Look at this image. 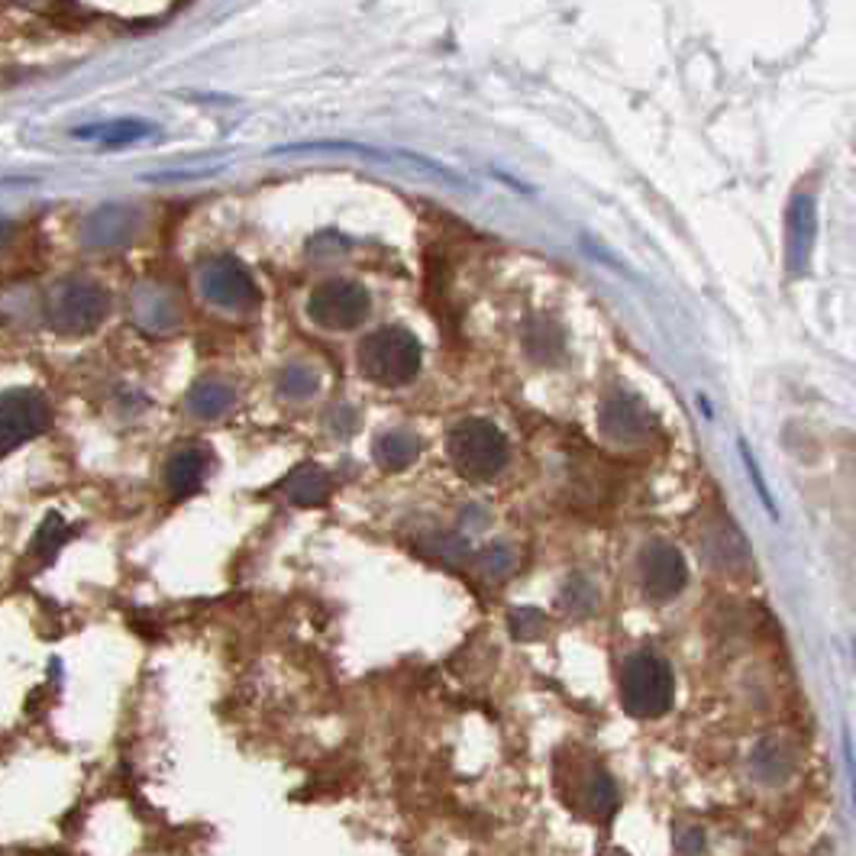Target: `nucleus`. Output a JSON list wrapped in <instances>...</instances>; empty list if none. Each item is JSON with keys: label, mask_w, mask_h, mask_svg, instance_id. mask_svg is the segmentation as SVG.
Here are the masks:
<instances>
[{"label": "nucleus", "mask_w": 856, "mask_h": 856, "mask_svg": "<svg viewBox=\"0 0 856 856\" xmlns=\"http://www.w3.org/2000/svg\"><path fill=\"white\" fill-rule=\"evenodd\" d=\"M359 368L365 378L385 388L411 385L421 372L424 350L414 333L401 327H382L359 343Z\"/></svg>", "instance_id": "obj_1"}, {"label": "nucleus", "mask_w": 856, "mask_h": 856, "mask_svg": "<svg viewBox=\"0 0 856 856\" xmlns=\"http://www.w3.org/2000/svg\"><path fill=\"white\" fill-rule=\"evenodd\" d=\"M449 462L472 482H489L504 472L511 459L507 436L485 418H466L446 436Z\"/></svg>", "instance_id": "obj_2"}, {"label": "nucleus", "mask_w": 856, "mask_h": 856, "mask_svg": "<svg viewBox=\"0 0 856 856\" xmlns=\"http://www.w3.org/2000/svg\"><path fill=\"white\" fill-rule=\"evenodd\" d=\"M676 679L662 656L656 653H634L621 669V702L634 717H662L672 708Z\"/></svg>", "instance_id": "obj_3"}, {"label": "nucleus", "mask_w": 856, "mask_h": 856, "mask_svg": "<svg viewBox=\"0 0 856 856\" xmlns=\"http://www.w3.org/2000/svg\"><path fill=\"white\" fill-rule=\"evenodd\" d=\"M52 424V408L36 388H10L0 395V453H10Z\"/></svg>", "instance_id": "obj_4"}, {"label": "nucleus", "mask_w": 856, "mask_h": 856, "mask_svg": "<svg viewBox=\"0 0 856 856\" xmlns=\"http://www.w3.org/2000/svg\"><path fill=\"white\" fill-rule=\"evenodd\" d=\"M637 570H641V585L646 598L659 601V605L679 598L689 585L685 556L669 540H649L641 550Z\"/></svg>", "instance_id": "obj_5"}, {"label": "nucleus", "mask_w": 856, "mask_h": 856, "mask_svg": "<svg viewBox=\"0 0 856 856\" xmlns=\"http://www.w3.org/2000/svg\"><path fill=\"white\" fill-rule=\"evenodd\" d=\"M307 314L324 330H356L368 317V291L356 282H327L310 294Z\"/></svg>", "instance_id": "obj_6"}, {"label": "nucleus", "mask_w": 856, "mask_h": 856, "mask_svg": "<svg viewBox=\"0 0 856 856\" xmlns=\"http://www.w3.org/2000/svg\"><path fill=\"white\" fill-rule=\"evenodd\" d=\"M598 430L608 443L637 446L653 433V411L631 391H608L598 404Z\"/></svg>", "instance_id": "obj_7"}, {"label": "nucleus", "mask_w": 856, "mask_h": 856, "mask_svg": "<svg viewBox=\"0 0 856 856\" xmlns=\"http://www.w3.org/2000/svg\"><path fill=\"white\" fill-rule=\"evenodd\" d=\"M107 314V294L97 285L74 282L56 294L49 304V324L59 333H91Z\"/></svg>", "instance_id": "obj_8"}, {"label": "nucleus", "mask_w": 856, "mask_h": 856, "mask_svg": "<svg viewBox=\"0 0 856 856\" xmlns=\"http://www.w3.org/2000/svg\"><path fill=\"white\" fill-rule=\"evenodd\" d=\"M814 236H818V204L814 195L798 191L788 201L785 211V269L791 279H801L811 266L814 253Z\"/></svg>", "instance_id": "obj_9"}, {"label": "nucleus", "mask_w": 856, "mask_h": 856, "mask_svg": "<svg viewBox=\"0 0 856 856\" xmlns=\"http://www.w3.org/2000/svg\"><path fill=\"white\" fill-rule=\"evenodd\" d=\"M201 291L223 307H253L259 301V291L246 269L233 259H214L201 272Z\"/></svg>", "instance_id": "obj_10"}, {"label": "nucleus", "mask_w": 856, "mask_h": 856, "mask_svg": "<svg viewBox=\"0 0 856 856\" xmlns=\"http://www.w3.org/2000/svg\"><path fill=\"white\" fill-rule=\"evenodd\" d=\"M702 556L708 560V566L717 572H743L750 570L753 556H750V543L747 537L734 527V520H717L705 533H702Z\"/></svg>", "instance_id": "obj_11"}, {"label": "nucleus", "mask_w": 856, "mask_h": 856, "mask_svg": "<svg viewBox=\"0 0 856 856\" xmlns=\"http://www.w3.org/2000/svg\"><path fill=\"white\" fill-rule=\"evenodd\" d=\"M282 492L291 504L297 507H320L324 501L330 499L333 492V479L324 466L317 462H301L297 469L288 472V479L282 482Z\"/></svg>", "instance_id": "obj_12"}, {"label": "nucleus", "mask_w": 856, "mask_h": 856, "mask_svg": "<svg viewBox=\"0 0 856 856\" xmlns=\"http://www.w3.org/2000/svg\"><path fill=\"white\" fill-rule=\"evenodd\" d=\"M204 476H208V456L195 446L178 449L165 466V485H168L172 499L178 501L198 495L204 485Z\"/></svg>", "instance_id": "obj_13"}, {"label": "nucleus", "mask_w": 856, "mask_h": 856, "mask_svg": "<svg viewBox=\"0 0 856 856\" xmlns=\"http://www.w3.org/2000/svg\"><path fill=\"white\" fill-rule=\"evenodd\" d=\"M750 770L763 785H783L795 773V757L785 740L770 734V737L757 740V747L750 753Z\"/></svg>", "instance_id": "obj_14"}, {"label": "nucleus", "mask_w": 856, "mask_h": 856, "mask_svg": "<svg viewBox=\"0 0 856 856\" xmlns=\"http://www.w3.org/2000/svg\"><path fill=\"white\" fill-rule=\"evenodd\" d=\"M524 350L527 356L540 365H553L566 356V333L550 320V317H530V324L524 327Z\"/></svg>", "instance_id": "obj_15"}, {"label": "nucleus", "mask_w": 856, "mask_h": 856, "mask_svg": "<svg viewBox=\"0 0 856 856\" xmlns=\"http://www.w3.org/2000/svg\"><path fill=\"white\" fill-rule=\"evenodd\" d=\"M372 456L375 462L385 469V472H404L408 466L418 462L421 456V439L411 433V430H388L375 439L372 446Z\"/></svg>", "instance_id": "obj_16"}, {"label": "nucleus", "mask_w": 856, "mask_h": 856, "mask_svg": "<svg viewBox=\"0 0 856 856\" xmlns=\"http://www.w3.org/2000/svg\"><path fill=\"white\" fill-rule=\"evenodd\" d=\"M188 411L191 418L198 421H216L223 418L230 408H233V388L226 382H216V378H208V382H198L191 391H188Z\"/></svg>", "instance_id": "obj_17"}, {"label": "nucleus", "mask_w": 856, "mask_h": 856, "mask_svg": "<svg viewBox=\"0 0 856 856\" xmlns=\"http://www.w3.org/2000/svg\"><path fill=\"white\" fill-rule=\"evenodd\" d=\"M133 230V214L124 211V208H104L97 214L87 220L84 226V236L87 243L94 246H114V243H124Z\"/></svg>", "instance_id": "obj_18"}, {"label": "nucleus", "mask_w": 856, "mask_h": 856, "mask_svg": "<svg viewBox=\"0 0 856 856\" xmlns=\"http://www.w3.org/2000/svg\"><path fill=\"white\" fill-rule=\"evenodd\" d=\"M72 527L62 520V514H46L43 517V524L36 527V533H33V540H30V556H36V560H43V563H52L56 556H59V550L72 540Z\"/></svg>", "instance_id": "obj_19"}, {"label": "nucleus", "mask_w": 856, "mask_h": 856, "mask_svg": "<svg viewBox=\"0 0 856 856\" xmlns=\"http://www.w3.org/2000/svg\"><path fill=\"white\" fill-rule=\"evenodd\" d=\"M560 605L575 618H588L598 608L595 582L588 575H582V572H572L570 578H566V585H563V591H560Z\"/></svg>", "instance_id": "obj_20"}, {"label": "nucleus", "mask_w": 856, "mask_h": 856, "mask_svg": "<svg viewBox=\"0 0 856 856\" xmlns=\"http://www.w3.org/2000/svg\"><path fill=\"white\" fill-rule=\"evenodd\" d=\"M152 133L149 124L140 120H117V124H104V127H91V130H78V140H97L104 145H127L137 143Z\"/></svg>", "instance_id": "obj_21"}, {"label": "nucleus", "mask_w": 856, "mask_h": 856, "mask_svg": "<svg viewBox=\"0 0 856 856\" xmlns=\"http://www.w3.org/2000/svg\"><path fill=\"white\" fill-rule=\"evenodd\" d=\"M317 385H320V378H317V372L307 368V365H288L285 372H282V378H279V391H282L285 398H291V401L310 398V395L317 391Z\"/></svg>", "instance_id": "obj_22"}, {"label": "nucleus", "mask_w": 856, "mask_h": 856, "mask_svg": "<svg viewBox=\"0 0 856 856\" xmlns=\"http://www.w3.org/2000/svg\"><path fill=\"white\" fill-rule=\"evenodd\" d=\"M588 808L598 811V814H614L618 808V785L608 773L595 770L591 773V783H588Z\"/></svg>", "instance_id": "obj_23"}, {"label": "nucleus", "mask_w": 856, "mask_h": 856, "mask_svg": "<svg viewBox=\"0 0 856 856\" xmlns=\"http://www.w3.org/2000/svg\"><path fill=\"white\" fill-rule=\"evenodd\" d=\"M476 566H479V572H482V575L501 578V575H507V572L517 566V556H514V550H511V547H504V543H492V547L479 550V556H476Z\"/></svg>", "instance_id": "obj_24"}, {"label": "nucleus", "mask_w": 856, "mask_h": 856, "mask_svg": "<svg viewBox=\"0 0 856 856\" xmlns=\"http://www.w3.org/2000/svg\"><path fill=\"white\" fill-rule=\"evenodd\" d=\"M507 624H511V637H514V641L527 643L543 637L547 618H543V611H537V608H517Z\"/></svg>", "instance_id": "obj_25"}, {"label": "nucleus", "mask_w": 856, "mask_h": 856, "mask_svg": "<svg viewBox=\"0 0 856 856\" xmlns=\"http://www.w3.org/2000/svg\"><path fill=\"white\" fill-rule=\"evenodd\" d=\"M737 446H740V459H743V466H747V476H750V482H753L757 495H760V501H763V507L770 511V517H773V520H779V507H776L773 492H770V485H766V479H763V469H760V462L753 459V453H750V446H747L743 439H740Z\"/></svg>", "instance_id": "obj_26"}, {"label": "nucleus", "mask_w": 856, "mask_h": 856, "mask_svg": "<svg viewBox=\"0 0 856 856\" xmlns=\"http://www.w3.org/2000/svg\"><path fill=\"white\" fill-rule=\"evenodd\" d=\"M427 547L436 556H443V560H449V563H459V560L466 556V540H459L456 533L433 537V540H427Z\"/></svg>", "instance_id": "obj_27"}, {"label": "nucleus", "mask_w": 856, "mask_h": 856, "mask_svg": "<svg viewBox=\"0 0 856 856\" xmlns=\"http://www.w3.org/2000/svg\"><path fill=\"white\" fill-rule=\"evenodd\" d=\"M705 851V831L692 828L685 834H679V854L682 856H702Z\"/></svg>", "instance_id": "obj_28"}, {"label": "nucleus", "mask_w": 856, "mask_h": 856, "mask_svg": "<svg viewBox=\"0 0 856 856\" xmlns=\"http://www.w3.org/2000/svg\"><path fill=\"white\" fill-rule=\"evenodd\" d=\"M844 760H847V776H851V801H854L856 811V753H854V740L851 734L844 730Z\"/></svg>", "instance_id": "obj_29"}, {"label": "nucleus", "mask_w": 856, "mask_h": 856, "mask_svg": "<svg viewBox=\"0 0 856 856\" xmlns=\"http://www.w3.org/2000/svg\"><path fill=\"white\" fill-rule=\"evenodd\" d=\"M353 427H356V418H353V411H337V414H333V430H337V433H343V436H347V433H353Z\"/></svg>", "instance_id": "obj_30"}, {"label": "nucleus", "mask_w": 856, "mask_h": 856, "mask_svg": "<svg viewBox=\"0 0 856 856\" xmlns=\"http://www.w3.org/2000/svg\"><path fill=\"white\" fill-rule=\"evenodd\" d=\"M854 666H856V637H854Z\"/></svg>", "instance_id": "obj_31"}]
</instances>
